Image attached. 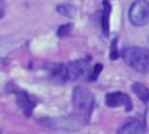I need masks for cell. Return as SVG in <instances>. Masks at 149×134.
<instances>
[{
    "label": "cell",
    "instance_id": "6da1fadb",
    "mask_svg": "<svg viewBox=\"0 0 149 134\" xmlns=\"http://www.w3.org/2000/svg\"><path fill=\"white\" fill-rule=\"evenodd\" d=\"M123 61L137 73H149V51L144 47H125L121 51Z\"/></svg>",
    "mask_w": 149,
    "mask_h": 134
},
{
    "label": "cell",
    "instance_id": "7a4b0ae2",
    "mask_svg": "<svg viewBox=\"0 0 149 134\" xmlns=\"http://www.w3.org/2000/svg\"><path fill=\"white\" fill-rule=\"evenodd\" d=\"M94 94L92 91H88L87 87H76L73 91V108L74 113H78L80 117H83L85 120L90 118V113L94 110Z\"/></svg>",
    "mask_w": 149,
    "mask_h": 134
},
{
    "label": "cell",
    "instance_id": "3957f363",
    "mask_svg": "<svg viewBox=\"0 0 149 134\" xmlns=\"http://www.w3.org/2000/svg\"><path fill=\"white\" fill-rule=\"evenodd\" d=\"M42 124L52 127V129H63V131H78L81 129L88 120L80 117L78 113H71L68 117H57V118H42Z\"/></svg>",
    "mask_w": 149,
    "mask_h": 134
},
{
    "label": "cell",
    "instance_id": "277c9868",
    "mask_svg": "<svg viewBox=\"0 0 149 134\" xmlns=\"http://www.w3.org/2000/svg\"><path fill=\"white\" fill-rule=\"evenodd\" d=\"M128 19L134 26H144L149 21V2L148 0H134L128 11Z\"/></svg>",
    "mask_w": 149,
    "mask_h": 134
},
{
    "label": "cell",
    "instance_id": "5b68a950",
    "mask_svg": "<svg viewBox=\"0 0 149 134\" xmlns=\"http://www.w3.org/2000/svg\"><path fill=\"white\" fill-rule=\"evenodd\" d=\"M90 63H92L90 58H83V59H74V61H71L68 65L70 78H73V80H88L90 78V73H92Z\"/></svg>",
    "mask_w": 149,
    "mask_h": 134
},
{
    "label": "cell",
    "instance_id": "8992f818",
    "mask_svg": "<svg viewBox=\"0 0 149 134\" xmlns=\"http://www.w3.org/2000/svg\"><path fill=\"white\" fill-rule=\"evenodd\" d=\"M47 73H49V78L54 84H66L70 80V70H68L66 65H61V63L49 65L47 66Z\"/></svg>",
    "mask_w": 149,
    "mask_h": 134
},
{
    "label": "cell",
    "instance_id": "52a82bcc",
    "mask_svg": "<svg viewBox=\"0 0 149 134\" xmlns=\"http://www.w3.org/2000/svg\"><path fill=\"white\" fill-rule=\"evenodd\" d=\"M106 104L109 108H120V106H125L128 111L132 110V101L127 94L123 92H109L106 94Z\"/></svg>",
    "mask_w": 149,
    "mask_h": 134
},
{
    "label": "cell",
    "instance_id": "ba28073f",
    "mask_svg": "<svg viewBox=\"0 0 149 134\" xmlns=\"http://www.w3.org/2000/svg\"><path fill=\"white\" fill-rule=\"evenodd\" d=\"M144 131H146V122H142L139 118H134V120L125 122L118 129V134H142Z\"/></svg>",
    "mask_w": 149,
    "mask_h": 134
},
{
    "label": "cell",
    "instance_id": "9c48e42d",
    "mask_svg": "<svg viewBox=\"0 0 149 134\" xmlns=\"http://www.w3.org/2000/svg\"><path fill=\"white\" fill-rule=\"evenodd\" d=\"M14 92L17 96V104L21 106V110L24 111V115L30 117L31 111H33V108H35V99L28 92H24V91H14Z\"/></svg>",
    "mask_w": 149,
    "mask_h": 134
},
{
    "label": "cell",
    "instance_id": "30bf717a",
    "mask_svg": "<svg viewBox=\"0 0 149 134\" xmlns=\"http://www.w3.org/2000/svg\"><path fill=\"white\" fill-rule=\"evenodd\" d=\"M109 14H111V4H109V2H102L101 28H102V35H104V37L109 35Z\"/></svg>",
    "mask_w": 149,
    "mask_h": 134
},
{
    "label": "cell",
    "instance_id": "8fae6325",
    "mask_svg": "<svg viewBox=\"0 0 149 134\" xmlns=\"http://www.w3.org/2000/svg\"><path fill=\"white\" fill-rule=\"evenodd\" d=\"M132 91H134V94L142 101V103H149V89L144 84H141V82L132 84Z\"/></svg>",
    "mask_w": 149,
    "mask_h": 134
},
{
    "label": "cell",
    "instance_id": "7c38bea8",
    "mask_svg": "<svg viewBox=\"0 0 149 134\" xmlns=\"http://www.w3.org/2000/svg\"><path fill=\"white\" fill-rule=\"evenodd\" d=\"M57 12L63 14V16H68V18H73L74 16V7L73 5H57Z\"/></svg>",
    "mask_w": 149,
    "mask_h": 134
},
{
    "label": "cell",
    "instance_id": "4fadbf2b",
    "mask_svg": "<svg viewBox=\"0 0 149 134\" xmlns=\"http://www.w3.org/2000/svg\"><path fill=\"white\" fill-rule=\"evenodd\" d=\"M109 58H111L113 61L118 58V38H113L111 42V52H109Z\"/></svg>",
    "mask_w": 149,
    "mask_h": 134
},
{
    "label": "cell",
    "instance_id": "5bb4252c",
    "mask_svg": "<svg viewBox=\"0 0 149 134\" xmlns=\"http://www.w3.org/2000/svg\"><path fill=\"white\" fill-rule=\"evenodd\" d=\"M101 71H102V65H101V63H97L95 66L92 68V73H90V78H88V80H95V78L99 77V73H101Z\"/></svg>",
    "mask_w": 149,
    "mask_h": 134
},
{
    "label": "cell",
    "instance_id": "9a60e30c",
    "mask_svg": "<svg viewBox=\"0 0 149 134\" xmlns=\"http://www.w3.org/2000/svg\"><path fill=\"white\" fill-rule=\"evenodd\" d=\"M70 32H71V25H63V26L57 28V35L59 37H66V35H70Z\"/></svg>",
    "mask_w": 149,
    "mask_h": 134
},
{
    "label": "cell",
    "instance_id": "2e32d148",
    "mask_svg": "<svg viewBox=\"0 0 149 134\" xmlns=\"http://www.w3.org/2000/svg\"><path fill=\"white\" fill-rule=\"evenodd\" d=\"M0 134H2V133H0Z\"/></svg>",
    "mask_w": 149,
    "mask_h": 134
}]
</instances>
